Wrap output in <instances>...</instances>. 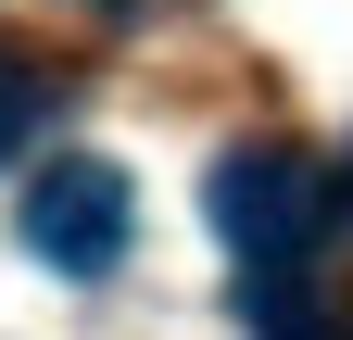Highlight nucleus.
Wrapping results in <instances>:
<instances>
[{
  "instance_id": "nucleus-1",
  "label": "nucleus",
  "mask_w": 353,
  "mask_h": 340,
  "mask_svg": "<svg viewBox=\"0 0 353 340\" xmlns=\"http://www.w3.org/2000/svg\"><path fill=\"white\" fill-rule=\"evenodd\" d=\"M202 215H214V240H228V265L252 290H278L303 252L328 240L341 177H328L316 151H290V139H228V151L202 164Z\"/></svg>"
},
{
  "instance_id": "nucleus-2",
  "label": "nucleus",
  "mask_w": 353,
  "mask_h": 340,
  "mask_svg": "<svg viewBox=\"0 0 353 340\" xmlns=\"http://www.w3.org/2000/svg\"><path fill=\"white\" fill-rule=\"evenodd\" d=\"M13 240H26L51 277H114L126 240H139V189H126V164H114V151H51V164L26 177Z\"/></svg>"
},
{
  "instance_id": "nucleus-3",
  "label": "nucleus",
  "mask_w": 353,
  "mask_h": 340,
  "mask_svg": "<svg viewBox=\"0 0 353 340\" xmlns=\"http://www.w3.org/2000/svg\"><path fill=\"white\" fill-rule=\"evenodd\" d=\"M38 126H51V89H38L26 63H0V164H13V151L38 139Z\"/></svg>"
},
{
  "instance_id": "nucleus-4",
  "label": "nucleus",
  "mask_w": 353,
  "mask_h": 340,
  "mask_svg": "<svg viewBox=\"0 0 353 340\" xmlns=\"http://www.w3.org/2000/svg\"><path fill=\"white\" fill-rule=\"evenodd\" d=\"M252 340H328L316 303H290V290H252Z\"/></svg>"
}]
</instances>
